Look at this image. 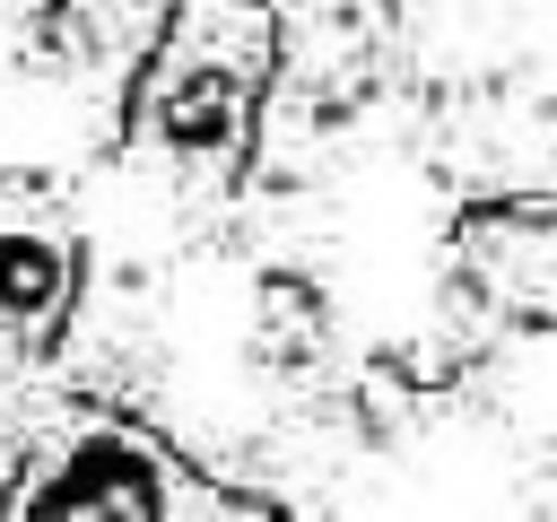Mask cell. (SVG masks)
<instances>
[{
	"instance_id": "6da1fadb",
	"label": "cell",
	"mask_w": 557,
	"mask_h": 522,
	"mask_svg": "<svg viewBox=\"0 0 557 522\" xmlns=\"http://www.w3.org/2000/svg\"><path fill=\"white\" fill-rule=\"evenodd\" d=\"M9 522H261L131 435H70L17 487Z\"/></svg>"
}]
</instances>
